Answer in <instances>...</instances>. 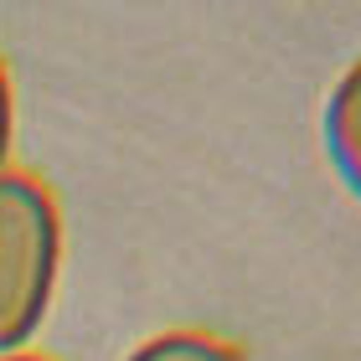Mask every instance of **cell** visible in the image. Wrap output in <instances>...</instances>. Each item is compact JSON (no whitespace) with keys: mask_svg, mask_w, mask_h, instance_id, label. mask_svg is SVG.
I'll return each instance as SVG.
<instances>
[{"mask_svg":"<svg viewBox=\"0 0 361 361\" xmlns=\"http://www.w3.org/2000/svg\"><path fill=\"white\" fill-rule=\"evenodd\" d=\"M62 274V212L37 176L0 171V356L26 351L52 315Z\"/></svg>","mask_w":361,"mask_h":361,"instance_id":"6da1fadb","label":"cell"},{"mask_svg":"<svg viewBox=\"0 0 361 361\" xmlns=\"http://www.w3.org/2000/svg\"><path fill=\"white\" fill-rule=\"evenodd\" d=\"M325 155L346 191L361 202V62L325 98Z\"/></svg>","mask_w":361,"mask_h":361,"instance_id":"7a4b0ae2","label":"cell"},{"mask_svg":"<svg viewBox=\"0 0 361 361\" xmlns=\"http://www.w3.org/2000/svg\"><path fill=\"white\" fill-rule=\"evenodd\" d=\"M124 361H243V351L212 331H160L140 341Z\"/></svg>","mask_w":361,"mask_h":361,"instance_id":"3957f363","label":"cell"},{"mask_svg":"<svg viewBox=\"0 0 361 361\" xmlns=\"http://www.w3.org/2000/svg\"><path fill=\"white\" fill-rule=\"evenodd\" d=\"M11 140H16V93H11L6 62H0V171L11 166Z\"/></svg>","mask_w":361,"mask_h":361,"instance_id":"277c9868","label":"cell"},{"mask_svg":"<svg viewBox=\"0 0 361 361\" xmlns=\"http://www.w3.org/2000/svg\"><path fill=\"white\" fill-rule=\"evenodd\" d=\"M0 361H47V356H37V351H16V356H0Z\"/></svg>","mask_w":361,"mask_h":361,"instance_id":"5b68a950","label":"cell"}]
</instances>
